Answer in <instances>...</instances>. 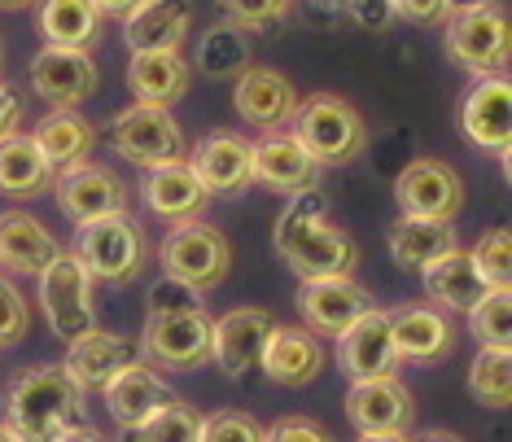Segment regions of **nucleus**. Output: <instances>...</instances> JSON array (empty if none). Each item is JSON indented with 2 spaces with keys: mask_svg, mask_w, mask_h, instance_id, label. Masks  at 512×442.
<instances>
[{
  "mask_svg": "<svg viewBox=\"0 0 512 442\" xmlns=\"http://www.w3.org/2000/svg\"><path fill=\"white\" fill-rule=\"evenodd\" d=\"M276 254L294 267L298 281H324V276H355L359 246L355 237L333 219L329 197L316 189L294 193L276 219Z\"/></svg>",
  "mask_w": 512,
  "mask_h": 442,
  "instance_id": "obj_1",
  "label": "nucleus"
},
{
  "mask_svg": "<svg viewBox=\"0 0 512 442\" xmlns=\"http://www.w3.org/2000/svg\"><path fill=\"white\" fill-rule=\"evenodd\" d=\"M5 421L27 442H53L66 425L88 421V390L62 364L22 368L5 386Z\"/></svg>",
  "mask_w": 512,
  "mask_h": 442,
  "instance_id": "obj_2",
  "label": "nucleus"
},
{
  "mask_svg": "<svg viewBox=\"0 0 512 442\" xmlns=\"http://www.w3.org/2000/svg\"><path fill=\"white\" fill-rule=\"evenodd\" d=\"M71 254L84 263L92 285L127 289L145 276L149 241H145L141 219H136L132 211H119V215H101V219L79 224V237H75Z\"/></svg>",
  "mask_w": 512,
  "mask_h": 442,
  "instance_id": "obj_3",
  "label": "nucleus"
},
{
  "mask_svg": "<svg viewBox=\"0 0 512 442\" xmlns=\"http://www.w3.org/2000/svg\"><path fill=\"white\" fill-rule=\"evenodd\" d=\"M289 136L320 167H342V162L364 158V149H368L364 114L346 97H337V92H311L307 101H298L294 119H289Z\"/></svg>",
  "mask_w": 512,
  "mask_h": 442,
  "instance_id": "obj_4",
  "label": "nucleus"
},
{
  "mask_svg": "<svg viewBox=\"0 0 512 442\" xmlns=\"http://www.w3.org/2000/svg\"><path fill=\"white\" fill-rule=\"evenodd\" d=\"M447 18H451L447 53L464 75L486 79V75L508 71L512 27H508L504 5H495V0H473V5H456Z\"/></svg>",
  "mask_w": 512,
  "mask_h": 442,
  "instance_id": "obj_5",
  "label": "nucleus"
},
{
  "mask_svg": "<svg viewBox=\"0 0 512 442\" xmlns=\"http://www.w3.org/2000/svg\"><path fill=\"white\" fill-rule=\"evenodd\" d=\"M158 263L167 276L211 294L232 272V241L206 219H184V224H171L167 237L158 241Z\"/></svg>",
  "mask_w": 512,
  "mask_h": 442,
  "instance_id": "obj_6",
  "label": "nucleus"
},
{
  "mask_svg": "<svg viewBox=\"0 0 512 442\" xmlns=\"http://www.w3.org/2000/svg\"><path fill=\"white\" fill-rule=\"evenodd\" d=\"M211 329L215 316L206 307L158 311L141 329V364L158 372H197L211 364Z\"/></svg>",
  "mask_w": 512,
  "mask_h": 442,
  "instance_id": "obj_7",
  "label": "nucleus"
},
{
  "mask_svg": "<svg viewBox=\"0 0 512 442\" xmlns=\"http://www.w3.org/2000/svg\"><path fill=\"white\" fill-rule=\"evenodd\" d=\"M110 145L114 154L132 167H158V162L184 158V132L176 123L171 106H149V101H132L110 119Z\"/></svg>",
  "mask_w": 512,
  "mask_h": 442,
  "instance_id": "obj_8",
  "label": "nucleus"
},
{
  "mask_svg": "<svg viewBox=\"0 0 512 442\" xmlns=\"http://www.w3.org/2000/svg\"><path fill=\"white\" fill-rule=\"evenodd\" d=\"M40 285V311L49 320V329L62 342H75L79 333L97 329V298H92V276L71 250H62L57 259L36 276Z\"/></svg>",
  "mask_w": 512,
  "mask_h": 442,
  "instance_id": "obj_9",
  "label": "nucleus"
},
{
  "mask_svg": "<svg viewBox=\"0 0 512 442\" xmlns=\"http://www.w3.org/2000/svg\"><path fill=\"white\" fill-rule=\"evenodd\" d=\"M49 193L57 197V211L71 219V224H88V219H101V215L132 211V189H127L110 167L88 162V158L71 162V167H57Z\"/></svg>",
  "mask_w": 512,
  "mask_h": 442,
  "instance_id": "obj_10",
  "label": "nucleus"
},
{
  "mask_svg": "<svg viewBox=\"0 0 512 442\" xmlns=\"http://www.w3.org/2000/svg\"><path fill=\"white\" fill-rule=\"evenodd\" d=\"M184 162L193 167V176L206 184L211 197H237L254 184V141H246L232 127L206 132L193 149H184Z\"/></svg>",
  "mask_w": 512,
  "mask_h": 442,
  "instance_id": "obj_11",
  "label": "nucleus"
},
{
  "mask_svg": "<svg viewBox=\"0 0 512 442\" xmlns=\"http://www.w3.org/2000/svg\"><path fill=\"white\" fill-rule=\"evenodd\" d=\"M31 75V92L49 106H66V110H79L84 101L97 97V84H101V71L92 62L88 49H62V44H44V49L31 57L27 66Z\"/></svg>",
  "mask_w": 512,
  "mask_h": 442,
  "instance_id": "obj_12",
  "label": "nucleus"
},
{
  "mask_svg": "<svg viewBox=\"0 0 512 442\" xmlns=\"http://www.w3.org/2000/svg\"><path fill=\"white\" fill-rule=\"evenodd\" d=\"M394 202H399V215L456 219L464 211V180L442 158H412L394 180Z\"/></svg>",
  "mask_w": 512,
  "mask_h": 442,
  "instance_id": "obj_13",
  "label": "nucleus"
},
{
  "mask_svg": "<svg viewBox=\"0 0 512 442\" xmlns=\"http://www.w3.org/2000/svg\"><path fill=\"white\" fill-rule=\"evenodd\" d=\"M346 421H351L359 434H412L416 429V399L394 372L351 381Z\"/></svg>",
  "mask_w": 512,
  "mask_h": 442,
  "instance_id": "obj_14",
  "label": "nucleus"
},
{
  "mask_svg": "<svg viewBox=\"0 0 512 442\" xmlns=\"http://www.w3.org/2000/svg\"><path fill=\"white\" fill-rule=\"evenodd\" d=\"M460 132L464 141L482 154H495L508 167V141H512V92L504 75L473 79V88L460 101Z\"/></svg>",
  "mask_w": 512,
  "mask_h": 442,
  "instance_id": "obj_15",
  "label": "nucleus"
},
{
  "mask_svg": "<svg viewBox=\"0 0 512 442\" xmlns=\"http://www.w3.org/2000/svg\"><path fill=\"white\" fill-rule=\"evenodd\" d=\"M298 316L311 333H324V337H337L342 329L364 316L368 307H377V298L368 294L355 276H324V281H302L298 289Z\"/></svg>",
  "mask_w": 512,
  "mask_h": 442,
  "instance_id": "obj_16",
  "label": "nucleus"
},
{
  "mask_svg": "<svg viewBox=\"0 0 512 442\" xmlns=\"http://www.w3.org/2000/svg\"><path fill=\"white\" fill-rule=\"evenodd\" d=\"M141 364V342L127 333H110V329H88L79 333L75 342H66V372L84 386L88 394H101L110 386L114 377H119L123 368Z\"/></svg>",
  "mask_w": 512,
  "mask_h": 442,
  "instance_id": "obj_17",
  "label": "nucleus"
},
{
  "mask_svg": "<svg viewBox=\"0 0 512 442\" xmlns=\"http://www.w3.org/2000/svg\"><path fill=\"white\" fill-rule=\"evenodd\" d=\"M298 88L289 84V75L272 71V66H246L232 79V106H237L241 123L259 127V132H281L289 127L298 110Z\"/></svg>",
  "mask_w": 512,
  "mask_h": 442,
  "instance_id": "obj_18",
  "label": "nucleus"
},
{
  "mask_svg": "<svg viewBox=\"0 0 512 442\" xmlns=\"http://www.w3.org/2000/svg\"><path fill=\"white\" fill-rule=\"evenodd\" d=\"M272 311L263 307H237L228 316L215 320L211 329V364L224 372L228 381H241L259 368V355H263V342L272 333Z\"/></svg>",
  "mask_w": 512,
  "mask_h": 442,
  "instance_id": "obj_19",
  "label": "nucleus"
},
{
  "mask_svg": "<svg viewBox=\"0 0 512 442\" xmlns=\"http://www.w3.org/2000/svg\"><path fill=\"white\" fill-rule=\"evenodd\" d=\"M337 368L346 381H364L381 377V372L399 368V351H394V333H390V311L368 307L351 329L337 333Z\"/></svg>",
  "mask_w": 512,
  "mask_h": 442,
  "instance_id": "obj_20",
  "label": "nucleus"
},
{
  "mask_svg": "<svg viewBox=\"0 0 512 442\" xmlns=\"http://www.w3.org/2000/svg\"><path fill=\"white\" fill-rule=\"evenodd\" d=\"M390 333L399 359L412 364H442L456 355V329H451L447 311L429 307V302H403L390 311Z\"/></svg>",
  "mask_w": 512,
  "mask_h": 442,
  "instance_id": "obj_21",
  "label": "nucleus"
},
{
  "mask_svg": "<svg viewBox=\"0 0 512 442\" xmlns=\"http://www.w3.org/2000/svg\"><path fill=\"white\" fill-rule=\"evenodd\" d=\"M259 368L267 372V381L289 390H302L320 377L324 368V346L307 324H272L259 355Z\"/></svg>",
  "mask_w": 512,
  "mask_h": 442,
  "instance_id": "obj_22",
  "label": "nucleus"
},
{
  "mask_svg": "<svg viewBox=\"0 0 512 442\" xmlns=\"http://www.w3.org/2000/svg\"><path fill=\"white\" fill-rule=\"evenodd\" d=\"M141 202L149 206V215H158L162 224H184V219H202L206 215V184L193 176V167L184 158L176 162H158L145 167L141 180Z\"/></svg>",
  "mask_w": 512,
  "mask_h": 442,
  "instance_id": "obj_23",
  "label": "nucleus"
},
{
  "mask_svg": "<svg viewBox=\"0 0 512 442\" xmlns=\"http://www.w3.org/2000/svg\"><path fill=\"white\" fill-rule=\"evenodd\" d=\"M320 162L302 149L294 136L285 132H263L259 141H254V184H263V189L272 193H307L320 184Z\"/></svg>",
  "mask_w": 512,
  "mask_h": 442,
  "instance_id": "obj_24",
  "label": "nucleus"
},
{
  "mask_svg": "<svg viewBox=\"0 0 512 442\" xmlns=\"http://www.w3.org/2000/svg\"><path fill=\"white\" fill-rule=\"evenodd\" d=\"M101 399H106V412H110L114 425H119V429H136L141 421H149L158 407L176 403L180 394L158 377V368L132 364V368H123L106 390H101Z\"/></svg>",
  "mask_w": 512,
  "mask_h": 442,
  "instance_id": "obj_25",
  "label": "nucleus"
},
{
  "mask_svg": "<svg viewBox=\"0 0 512 442\" xmlns=\"http://www.w3.org/2000/svg\"><path fill=\"white\" fill-rule=\"evenodd\" d=\"M62 254V241L27 211H5L0 215V267L9 276H36Z\"/></svg>",
  "mask_w": 512,
  "mask_h": 442,
  "instance_id": "obj_26",
  "label": "nucleus"
},
{
  "mask_svg": "<svg viewBox=\"0 0 512 442\" xmlns=\"http://www.w3.org/2000/svg\"><path fill=\"white\" fill-rule=\"evenodd\" d=\"M193 27L189 0H141L132 14H123V44L132 53L180 49Z\"/></svg>",
  "mask_w": 512,
  "mask_h": 442,
  "instance_id": "obj_27",
  "label": "nucleus"
},
{
  "mask_svg": "<svg viewBox=\"0 0 512 442\" xmlns=\"http://www.w3.org/2000/svg\"><path fill=\"white\" fill-rule=\"evenodd\" d=\"M390 259L403 267V272H421L434 259H442L447 250L460 246V228L456 219H421V215H399L390 224Z\"/></svg>",
  "mask_w": 512,
  "mask_h": 442,
  "instance_id": "obj_28",
  "label": "nucleus"
},
{
  "mask_svg": "<svg viewBox=\"0 0 512 442\" xmlns=\"http://www.w3.org/2000/svg\"><path fill=\"white\" fill-rule=\"evenodd\" d=\"M193 84V66L184 62L180 49H154V53H132L127 62V88L136 101L149 106H176Z\"/></svg>",
  "mask_w": 512,
  "mask_h": 442,
  "instance_id": "obj_29",
  "label": "nucleus"
},
{
  "mask_svg": "<svg viewBox=\"0 0 512 442\" xmlns=\"http://www.w3.org/2000/svg\"><path fill=\"white\" fill-rule=\"evenodd\" d=\"M53 176H57V167L40 154V145L31 136L14 132L0 141V197H9V202H36V197L53 189Z\"/></svg>",
  "mask_w": 512,
  "mask_h": 442,
  "instance_id": "obj_30",
  "label": "nucleus"
},
{
  "mask_svg": "<svg viewBox=\"0 0 512 442\" xmlns=\"http://www.w3.org/2000/svg\"><path fill=\"white\" fill-rule=\"evenodd\" d=\"M31 141L40 145V154L49 158L53 167H71V162L92 158L101 132H97V123H88L79 110L53 106L36 127H31Z\"/></svg>",
  "mask_w": 512,
  "mask_h": 442,
  "instance_id": "obj_31",
  "label": "nucleus"
},
{
  "mask_svg": "<svg viewBox=\"0 0 512 442\" xmlns=\"http://www.w3.org/2000/svg\"><path fill=\"white\" fill-rule=\"evenodd\" d=\"M421 281H425V298L434 302V307H442V311H469L473 302L491 289L482 276H477L469 250H460V246L447 250L429 267H421Z\"/></svg>",
  "mask_w": 512,
  "mask_h": 442,
  "instance_id": "obj_32",
  "label": "nucleus"
},
{
  "mask_svg": "<svg viewBox=\"0 0 512 442\" xmlns=\"http://www.w3.org/2000/svg\"><path fill=\"white\" fill-rule=\"evenodd\" d=\"M40 36L62 49H97L106 36V18L92 0H40Z\"/></svg>",
  "mask_w": 512,
  "mask_h": 442,
  "instance_id": "obj_33",
  "label": "nucleus"
},
{
  "mask_svg": "<svg viewBox=\"0 0 512 442\" xmlns=\"http://www.w3.org/2000/svg\"><path fill=\"white\" fill-rule=\"evenodd\" d=\"M246 66H250V44H246V31H241L237 22L219 18L215 27L202 31L193 71H202L206 79H237Z\"/></svg>",
  "mask_w": 512,
  "mask_h": 442,
  "instance_id": "obj_34",
  "label": "nucleus"
},
{
  "mask_svg": "<svg viewBox=\"0 0 512 442\" xmlns=\"http://www.w3.org/2000/svg\"><path fill=\"white\" fill-rule=\"evenodd\" d=\"M469 394L482 407L504 412L512 403V346H477L469 364Z\"/></svg>",
  "mask_w": 512,
  "mask_h": 442,
  "instance_id": "obj_35",
  "label": "nucleus"
},
{
  "mask_svg": "<svg viewBox=\"0 0 512 442\" xmlns=\"http://www.w3.org/2000/svg\"><path fill=\"white\" fill-rule=\"evenodd\" d=\"M197 429H202V412L176 399V403L158 407L136 429H123V442H197Z\"/></svg>",
  "mask_w": 512,
  "mask_h": 442,
  "instance_id": "obj_36",
  "label": "nucleus"
},
{
  "mask_svg": "<svg viewBox=\"0 0 512 442\" xmlns=\"http://www.w3.org/2000/svg\"><path fill=\"white\" fill-rule=\"evenodd\" d=\"M469 333L477 346H512V294L508 289H486L469 311Z\"/></svg>",
  "mask_w": 512,
  "mask_h": 442,
  "instance_id": "obj_37",
  "label": "nucleus"
},
{
  "mask_svg": "<svg viewBox=\"0 0 512 442\" xmlns=\"http://www.w3.org/2000/svg\"><path fill=\"white\" fill-rule=\"evenodd\" d=\"M469 259L477 267V276H482L491 289H508L512 285V237H508V228L482 232L477 246L469 250Z\"/></svg>",
  "mask_w": 512,
  "mask_h": 442,
  "instance_id": "obj_38",
  "label": "nucleus"
},
{
  "mask_svg": "<svg viewBox=\"0 0 512 442\" xmlns=\"http://www.w3.org/2000/svg\"><path fill=\"white\" fill-rule=\"evenodd\" d=\"M197 442H263V421L250 412H215L202 416V429H197Z\"/></svg>",
  "mask_w": 512,
  "mask_h": 442,
  "instance_id": "obj_39",
  "label": "nucleus"
},
{
  "mask_svg": "<svg viewBox=\"0 0 512 442\" xmlns=\"http://www.w3.org/2000/svg\"><path fill=\"white\" fill-rule=\"evenodd\" d=\"M27 333H31V302L5 272H0V351L18 346Z\"/></svg>",
  "mask_w": 512,
  "mask_h": 442,
  "instance_id": "obj_40",
  "label": "nucleus"
},
{
  "mask_svg": "<svg viewBox=\"0 0 512 442\" xmlns=\"http://www.w3.org/2000/svg\"><path fill=\"white\" fill-rule=\"evenodd\" d=\"M219 14L237 22L241 31H259L294 14V0H219Z\"/></svg>",
  "mask_w": 512,
  "mask_h": 442,
  "instance_id": "obj_41",
  "label": "nucleus"
},
{
  "mask_svg": "<svg viewBox=\"0 0 512 442\" xmlns=\"http://www.w3.org/2000/svg\"><path fill=\"white\" fill-rule=\"evenodd\" d=\"M189 307H206L202 289L184 285V281H176V276H167V272L149 285V316H158V311H189Z\"/></svg>",
  "mask_w": 512,
  "mask_h": 442,
  "instance_id": "obj_42",
  "label": "nucleus"
},
{
  "mask_svg": "<svg viewBox=\"0 0 512 442\" xmlns=\"http://www.w3.org/2000/svg\"><path fill=\"white\" fill-rule=\"evenodd\" d=\"M263 442H333V434L311 416H281L276 425H263Z\"/></svg>",
  "mask_w": 512,
  "mask_h": 442,
  "instance_id": "obj_43",
  "label": "nucleus"
},
{
  "mask_svg": "<svg viewBox=\"0 0 512 442\" xmlns=\"http://www.w3.org/2000/svg\"><path fill=\"white\" fill-rule=\"evenodd\" d=\"M390 14L412 27H438L451 14V0H390Z\"/></svg>",
  "mask_w": 512,
  "mask_h": 442,
  "instance_id": "obj_44",
  "label": "nucleus"
},
{
  "mask_svg": "<svg viewBox=\"0 0 512 442\" xmlns=\"http://www.w3.org/2000/svg\"><path fill=\"white\" fill-rule=\"evenodd\" d=\"M346 18L364 31H386L394 14H390V0H346Z\"/></svg>",
  "mask_w": 512,
  "mask_h": 442,
  "instance_id": "obj_45",
  "label": "nucleus"
},
{
  "mask_svg": "<svg viewBox=\"0 0 512 442\" xmlns=\"http://www.w3.org/2000/svg\"><path fill=\"white\" fill-rule=\"evenodd\" d=\"M22 114H27V106H22V92H18L14 84H5V79H0V141L18 132V127H22Z\"/></svg>",
  "mask_w": 512,
  "mask_h": 442,
  "instance_id": "obj_46",
  "label": "nucleus"
},
{
  "mask_svg": "<svg viewBox=\"0 0 512 442\" xmlns=\"http://www.w3.org/2000/svg\"><path fill=\"white\" fill-rule=\"evenodd\" d=\"M337 18H346V0H307V22L333 27Z\"/></svg>",
  "mask_w": 512,
  "mask_h": 442,
  "instance_id": "obj_47",
  "label": "nucleus"
},
{
  "mask_svg": "<svg viewBox=\"0 0 512 442\" xmlns=\"http://www.w3.org/2000/svg\"><path fill=\"white\" fill-rule=\"evenodd\" d=\"M53 442H110L106 434H101L97 425H88V421H79V425H66L62 434H57Z\"/></svg>",
  "mask_w": 512,
  "mask_h": 442,
  "instance_id": "obj_48",
  "label": "nucleus"
},
{
  "mask_svg": "<svg viewBox=\"0 0 512 442\" xmlns=\"http://www.w3.org/2000/svg\"><path fill=\"white\" fill-rule=\"evenodd\" d=\"M92 5H97L101 18H123V14H132L141 0H92Z\"/></svg>",
  "mask_w": 512,
  "mask_h": 442,
  "instance_id": "obj_49",
  "label": "nucleus"
},
{
  "mask_svg": "<svg viewBox=\"0 0 512 442\" xmlns=\"http://www.w3.org/2000/svg\"><path fill=\"white\" fill-rule=\"evenodd\" d=\"M31 5H40V0H0V14H27Z\"/></svg>",
  "mask_w": 512,
  "mask_h": 442,
  "instance_id": "obj_50",
  "label": "nucleus"
},
{
  "mask_svg": "<svg viewBox=\"0 0 512 442\" xmlns=\"http://www.w3.org/2000/svg\"><path fill=\"white\" fill-rule=\"evenodd\" d=\"M355 442H416L412 434H359Z\"/></svg>",
  "mask_w": 512,
  "mask_h": 442,
  "instance_id": "obj_51",
  "label": "nucleus"
},
{
  "mask_svg": "<svg viewBox=\"0 0 512 442\" xmlns=\"http://www.w3.org/2000/svg\"><path fill=\"white\" fill-rule=\"evenodd\" d=\"M0 442H27V438H22V434H18V429L9 425V421H0Z\"/></svg>",
  "mask_w": 512,
  "mask_h": 442,
  "instance_id": "obj_52",
  "label": "nucleus"
},
{
  "mask_svg": "<svg viewBox=\"0 0 512 442\" xmlns=\"http://www.w3.org/2000/svg\"><path fill=\"white\" fill-rule=\"evenodd\" d=\"M421 442H464L460 434H447V429H434V434H425Z\"/></svg>",
  "mask_w": 512,
  "mask_h": 442,
  "instance_id": "obj_53",
  "label": "nucleus"
},
{
  "mask_svg": "<svg viewBox=\"0 0 512 442\" xmlns=\"http://www.w3.org/2000/svg\"><path fill=\"white\" fill-rule=\"evenodd\" d=\"M456 5H473V0H451V9H456Z\"/></svg>",
  "mask_w": 512,
  "mask_h": 442,
  "instance_id": "obj_54",
  "label": "nucleus"
},
{
  "mask_svg": "<svg viewBox=\"0 0 512 442\" xmlns=\"http://www.w3.org/2000/svg\"><path fill=\"white\" fill-rule=\"evenodd\" d=\"M0 66H5V40H0Z\"/></svg>",
  "mask_w": 512,
  "mask_h": 442,
  "instance_id": "obj_55",
  "label": "nucleus"
}]
</instances>
